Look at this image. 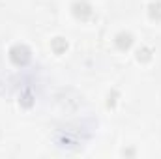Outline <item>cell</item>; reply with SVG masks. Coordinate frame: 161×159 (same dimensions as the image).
Here are the masks:
<instances>
[{"label":"cell","mask_w":161,"mask_h":159,"mask_svg":"<svg viewBox=\"0 0 161 159\" xmlns=\"http://www.w3.org/2000/svg\"><path fill=\"white\" fill-rule=\"evenodd\" d=\"M9 56H11V60H13L17 66H25V64L30 60V49L25 47V45H15V47L9 51Z\"/></svg>","instance_id":"cell-1"},{"label":"cell","mask_w":161,"mask_h":159,"mask_svg":"<svg viewBox=\"0 0 161 159\" xmlns=\"http://www.w3.org/2000/svg\"><path fill=\"white\" fill-rule=\"evenodd\" d=\"M73 15L80 21H84V19H88L92 15V8L86 2H75L73 4Z\"/></svg>","instance_id":"cell-2"},{"label":"cell","mask_w":161,"mask_h":159,"mask_svg":"<svg viewBox=\"0 0 161 159\" xmlns=\"http://www.w3.org/2000/svg\"><path fill=\"white\" fill-rule=\"evenodd\" d=\"M131 43H133L131 34H118V36H116V47H118L120 51L129 49V47H131Z\"/></svg>","instance_id":"cell-3"},{"label":"cell","mask_w":161,"mask_h":159,"mask_svg":"<svg viewBox=\"0 0 161 159\" xmlns=\"http://www.w3.org/2000/svg\"><path fill=\"white\" fill-rule=\"evenodd\" d=\"M150 17L156 19V21H161V0L154 2V4L150 6Z\"/></svg>","instance_id":"cell-4"},{"label":"cell","mask_w":161,"mask_h":159,"mask_svg":"<svg viewBox=\"0 0 161 159\" xmlns=\"http://www.w3.org/2000/svg\"><path fill=\"white\" fill-rule=\"evenodd\" d=\"M66 40H62V38H56V40L53 41V51L56 52V54H60V52H64L66 51Z\"/></svg>","instance_id":"cell-5"}]
</instances>
